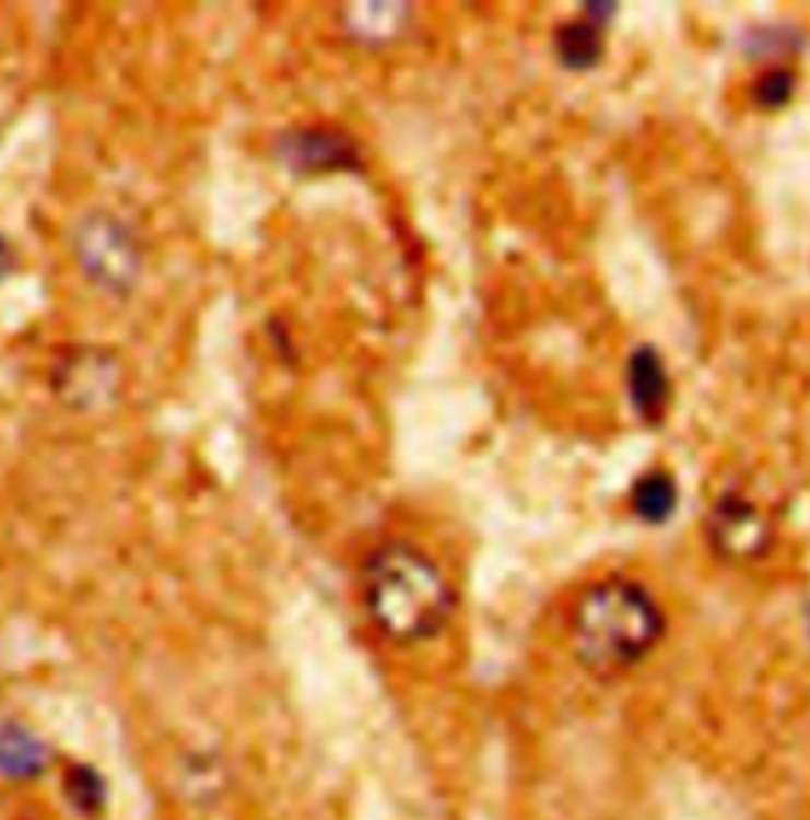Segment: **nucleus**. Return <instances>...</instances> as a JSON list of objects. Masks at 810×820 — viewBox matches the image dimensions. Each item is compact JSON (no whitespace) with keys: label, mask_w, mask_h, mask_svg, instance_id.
<instances>
[{"label":"nucleus","mask_w":810,"mask_h":820,"mask_svg":"<svg viewBox=\"0 0 810 820\" xmlns=\"http://www.w3.org/2000/svg\"><path fill=\"white\" fill-rule=\"evenodd\" d=\"M631 507L643 523H665L678 511V485L665 469H649L636 479Z\"/></svg>","instance_id":"6e6552de"},{"label":"nucleus","mask_w":810,"mask_h":820,"mask_svg":"<svg viewBox=\"0 0 810 820\" xmlns=\"http://www.w3.org/2000/svg\"><path fill=\"white\" fill-rule=\"evenodd\" d=\"M48 751L42 738H35L26 726L7 723L0 726V773L10 780H32L45 770Z\"/></svg>","instance_id":"0eeeda50"},{"label":"nucleus","mask_w":810,"mask_h":820,"mask_svg":"<svg viewBox=\"0 0 810 820\" xmlns=\"http://www.w3.org/2000/svg\"><path fill=\"white\" fill-rule=\"evenodd\" d=\"M795 92V77L785 67H770L753 83V102L760 108H782Z\"/></svg>","instance_id":"f8f14e48"},{"label":"nucleus","mask_w":810,"mask_h":820,"mask_svg":"<svg viewBox=\"0 0 810 820\" xmlns=\"http://www.w3.org/2000/svg\"><path fill=\"white\" fill-rule=\"evenodd\" d=\"M709 546L728 561H753L773 546V519L753 501L728 491L713 504L706 517Z\"/></svg>","instance_id":"7ed1b4c3"},{"label":"nucleus","mask_w":810,"mask_h":820,"mask_svg":"<svg viewBox=\"0 0 810 820\" xmlns=\"http://www.w3.org/2000/svg\"><path fill=\"white\" fill-rule=\"evenodd\" d=\"M661 634L665 614L659 602L633 579H601L573 606V653L596 675H618L639 666Z\"/></svg>","instance_id":"f03ea898"},{"label":"nucleus","mask_w":810,"mask_h":820,"mask_svg":"<svg viewBox=\"0 0 810 820\" xmlns=\"http://www.w3.org/2000/svg\"><path fill=\"white\" fill-rule=\"evenodd\" d=\"M627 390L636 415L649 425H659L671 402V380L661 355L653 345H639L627 362Z\"/></svg>","instance_id":"39448f33"},{"label":"nucleus","mask_w":810,"mask_h":820,"mask_svg":"<svg viewBox=\"0 0 810 820\" xmlns=\"http://www.w3.org/2000/svg\"><path fill=\"white\" fill-rule=\"evenodd\" d=\"M80 254L86 270L105 285H127L137 273V250L115 222H92L80 238Z\"/></svg>","instance_id":"20e7f679"},{"label":"nucleus","mask_w":810,"mask_h":820,"mask_svg":"<svg viewBox=\"0 0 810 820\" xmlns=\"http://www.w3.org/2000/svg\"><path fill=\"white\" fill-rule=\"evenodd\" d=\"M63 786H67V795L73 801V808H80L86 818H95L105 808V780L92 766H86V763L70 766Z\"/></svg>","instance_id":"9b49d317"},{"label":"nucleus","mask_w":810,"mask_h":820,"mask_svg":"<svg viewBox=\"0 0 810 820\" xmlns=\"http://www.w3.org/2000/svg\"><path fill=\"white\" fill-rule=\"evenodd\" d=\"M364 606L384 637L419 643L444 631L456 608V593L424 551L390 542L377 548L364 567Z\"/></svg>","instance_id":"f257e3e1"},{"label":"nucleus","mask_w":810,"mask_h":820,"mask_svg":"<svg viewBox=\"0 0 810 820\" xmlns=\"http://www.w3.org/2000/svg\"><path fill=\"white\" fill-rule=\"evenodd\" d=\"M554 48L564 67L571 70H589L601 61L604 51V38H601V26L592 20H576V23H564L554 32Z\"/></svg>","instance_id":"1a4fd4ad"},{"label":"nucleus","mask_w":810,"mask_h":820,"mask_svg":"<svg viewBox=\"0 0 810 820\" xmlns=\"http://www.w3.org/2000/svg\"><path fill=\"white\" fill-rule=\"evenodd\" d=\"M402 10L406 7H399V3H361L349 13V30L364 42H387L406 20Z\"/></svg>","instance_id":"9d476101"},{"label":"nucleus","mask_w":810,"mask_h":820,"mask_svg":"<svg viewBox=\"0 0 810 820\" xmlns=\"http://www.w3.org/2000/svg\"><path fill=\"white\" fill-rule=\"evenodd\" d=\"M285 159L292 168L304 172H330V168H355L359 165V150L349 137L336 130H298L282 140Z\"/></svg>","instance_id":"423d86ee"}]
</instances>
